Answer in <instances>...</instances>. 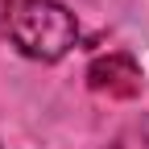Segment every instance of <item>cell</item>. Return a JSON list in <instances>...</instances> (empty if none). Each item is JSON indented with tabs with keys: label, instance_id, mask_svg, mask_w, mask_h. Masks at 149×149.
<instances>
[{
	"label": "cell",
	"instance_id": "cell-3",
	"mask_svg": "<svg viewBox=\"0 0 149 149\" xmlns=\"http://www.w3.org/2000/svg\"><path fill=\"white\" fill-rule=\"evenodd\" d=\"M108 149H149V145H145V141H137V137H116Z\"/></svg>",
	"mask_w": 149,
	"mask_h": 149
},
{
	"label": "cell",
	"instance_id": "cell-2",
	"mask_svg": "<svg viewBox=\"0 0 149 149\" xmlns=\"http://www.w3.org/2000/svg\"><path fill=\"white\" fill-rule=\"evenodd\" d=\"M87 87L108 100H133V95H141L145 74L133 54H104L87 66Z\"/></svg>",
	"mask_w": 149,
	"mask_h": 149
},
{
	"label": "cell",
	"instance_id": "cell-1",
	"mask_svg": "<svg viewBox=\"0 0 149 149\" xmlns=\"http://www.w3.org/2000/svg\"><path fill=\"white\" fill-rule=\"evenodd\" d=\"M0 25L8 42L37 62H58L62 54L79 42L74 13L58 0H4L0 4Z\"/></svg>",
	"mask_w": 149,
	"mask_h": 149
}]
</instances>
